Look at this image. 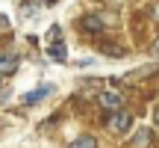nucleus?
<instances>
[{
	"label": "nucleus",
	"instance_id": "obj_6",
	"mask_svg": "<svg viewBox=\"0 0 159 148\" xmlns=\"http://www.w3.org/2000/svg\"><path fill=\"white\" fill-rule=\"evenodd\" d=\"M47 57L56 59V62H65V59H68V47H65V42H56V45H50V47H47Z\"/></svg>",
	"mask_w": 159,
	"mask_h": 148
},
{
	"label": "nucleus",
	"instance_id": "obj_12",
	"mask_svg": "<svg viewBox=\"0 0 159 148\" xmlns=\"http://www.w3.org/2000/svg\"><path fill=\"white\" fill-rule=\"evenodd\" d=\"M6 24H9V18H3V15H0V27H6Z\"/></svg>",
	"mask_w": 159,
	"mask_h": 148
},
{
	"label": "nucleus",
	"instance_id": "obj_3",
	"mask_svg": "<svg viewBox=\"0 0 159 148\" xmlns=\"http://www.w3.org/2000/svg\"><path fill=\"white\" fill-rule=\"evenodd\" d=\"M47 95H53V83H44V86H39V89L27 92V95L21 98V104H24V107H33V104H41Z\"/></svg>",
	"mask_w": 159,
	"mask_h": 148
},
{
	"label": "nucleus",
	"instance_id": "obj_1",
	"mask_svg": "<svg viewBox=\"0 0 159 148\" xmlns=\"http://www.w3.org/2000/svg\"><path fill=\"white\" fill-rule=\"evenodd\" d=\"M97 104H100L103 110H109V116H112V113H118V110L124 107V98H121L118 92H112V89H103L100 95H97Z\"/></svg>",
	"mask_w": 159,
	"mask_h": 148
},
{
	"label": "nucleus",
	"instance_id": "obj_13",
	"mask_svg": "<svg viewBox=\"0 0 159 148\" xmlns=\"http://www.w3.org/2000/svg\"><path fill=\"white\" fill-rule=\"evenodd\" d=\"M153 121H156V127H159V110H156V113H153Z\"/></svg>",
	"mask_w": 159,
	"mask_h": 148
},
{
	"label": "nucleus",
	"instance_id": "obj_10",
	"mask_svg": "<svg viewBox=\"0 0 159 148\" xmlns=\"http://www.w3.org/2000/svg\"><path fill=\"white\" fill-rule=\"evenodd\" d=\"M150 133H153V131H142V133L136 136V145H144V142L150 139Z\"/></svg>",
	"mask_w": 159,
	"mask_h": 148
},
{
	"label": "nucleus",
	"instance_id": "obj_2",
	"mask_svg": "<svg viewBox=\"0 0 159 148\" xmlns=\"http://www.w3.org/2000/svg\"><path fill=\"white\" fill-rule=\"evenodd\" d=\"M109 127H112L115 133L130 131V127H133V116L127 113V110H118V113H112V116H109Z\"/></svg>",
	"mask_w": 159,
	"mask_h": 148
},
{
	"label": "nucleus",
	"instance_id": "obj_8",
	"mask_svg": "<svg viewBox=\"0 0 159 148\" xmlns=\"http://www.w3.org/2000/svg\"><path fill=\"white\" fill-rule=\"evenodd\" d=\"M47 39H50V45L62 42V30H59V27H50V30H47Z\"/></svg>",
	"mask_w": 159,
	"mask_h": 148
},
{
	"label": "nucleus",
	"instance_id": "obj_14",
	"mask_svg": "<svg viewBox=\"0 0 159 148\" xmlns=\"http://www.w3.org/2000/svg\"><path fill=\"white\" fill-rule=\"evenodd\" d=\"M156 21H159V9H156Z\"/></svg>",
	"mask_w": 159,
	"mask_h": 148
},
{
	"label": "nucleus",
	"instance_id": "obj_7",
	"mask_svg": "<svg viewBox=\"0 0 159 148\" xmlns=\"http://www.w3.org/2000/svg\"><path fill=\"white\" fill-rule=\"evenodd\" d=\"M71 148H97V139L94 136H80L71 142Z\"/></svg>",
	"mask_w": 159,
	"mask_h": 148
},
{
	"label": "nucleus",
	"instance_id": "obj_9",
	"mask_svg": "<svg viewBox=\"0 0 159 148\" xmlns=\"http://www.w3.org/2000/svg\"><path fill=\"white\" fill-rule=\"evenodd\" d=\"M100 51H103V53H112V57H121V53H124L121 47H115V45H106V42L100 45Z\"/></svg>",
	"mask_w": 159,
	"mask_h": 148
},
{
	"label": "nucleus",
	"instance_id": "obj_5",
	"mask_svg": "<svg viewBox=\"0 0 159 148\" xmlns=\"http://www.w3.org/2000/svg\"><path fill=\"white\" fill-rule=\"evenodd\" d=\"M18 71V59L12 53H0V77L3 74H15Z\"/></svg>",
	"mask_w": 159,
	"mask_h": 148
},
{
	"label": "nucleus",
	"instance_id": "obj_4",
	"mask_svg": "<svg viewBox=\"0 0 159 148\" xmlns=\"http://www.w3.org/2000/svg\"><path fill=\"white\" fill-rule=\"evenodd\" d=\"M80 27H83L85 30V33H103V30H106V21H103V18L100 15H85L83 18V21H80Z\"/></svg>",
	"mask_w": 159,
	"mask_h": 148
},
{
	"label": "nucleus",
	"instance_id": "obj_11",
	"mask_svg": "<svg viewBox=\"0 0 159 148\" xmlns=\"http://www.w3.org/2000/svg\"><path fill=\"white\" fill-rule=\"evenodd\" d=\"M153 57L159 59V42H156V45H153Z\"/></svg>",
	"mask_w": 159,
	"mask_h": 148
}]
</instances>
